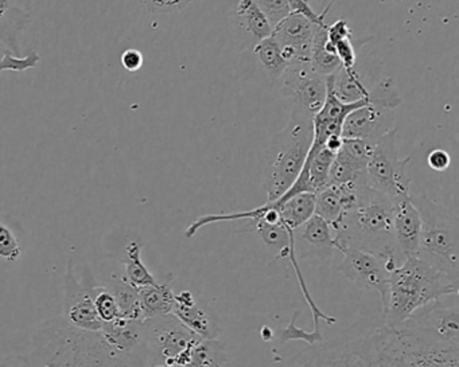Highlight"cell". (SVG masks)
<instances>
[{
    "label": "cell",
    "instance_id": "11",
    "mask_svg": "<svg viewBox=\"0 0 459 367\" xmlns=\"http://www.w3.org/2000/svg\"><path fill=\"white\" fill-rule=\"evenodd\" d=\"M65 294H64V316L68 323L88 331H100L103 320L99 318L95 307V286L93 277L76 276L74 259L69 260L65 273Z\"/></svg>",
    "mask_w": 459,
    "mask_h": 367
},
{
    "label": "cell",
    "instance_id": "40",
    "mask_svg": "<svg viewBox=\"0 0 459 367\" xmlns=\"http://www.w3.org/2000/svg\"><path fill=\"white\" fill-rule=\"evenodd\" d=\"M12 2L17 4V6L22 7V9L28 10V12H31L34 0H12Z\"/></svg>",
    "mask_w": 459,
    "mask_h": 367
},
{
    "label": "cell",
    "instance_id": "14",
    "mask_svg": "<svg viewBox=\"0 0 459 367\" xmlns=\"http://www.w3.org/2000/svg\"><path fill=\"white\" fill-rule=\"evenodd\" d=\"M392 128H394V109L369 101L346 116L341 136L376 141Z\"/></svg>",
    "mask_w": 459,
    "mask_h": 367
},
{
    "label": "cell",
    "instance_id": "15",
    "mask_svg": "<svg viewBox=\"0 0 459 367\" xmlns=\"http://www.w3.org/2000/svg\"><path fill=\"white\" fill-rule=\"evenodd\" d=\"M294 245L295 254L300 259H332L335 251L332 226L324 218L313 214L294 230Z\"/></svg>",
    "mask_w": 459,
    "mask_h": 367
},
{
    "label": "cell",
    "instance_id": "6",
    "mask_svg": "<svg viewBox=\"0 0 459 367\" xmlns=\"http://www.w3.org/2000/svg\"><path fill=\"white\" fill-rule=\"evenodd\" d=\"M421 218L419 259L459 280L458 219L448 209L427 195H411Z\"/></svg>",
    "mask_w": 459,
    "mask_h": 367
},
{
    "label": "cell",
    "instance_id": "10",
    "mask_svg": "<svg viewBox=\"0 0 459 367\" xmlns=\"http://www.w3.org/2000/svg\"><path fill=\"white\" fill-rule=\"evenodd\" d=\"M402 326L429 342L459 346L458 305L447 304L443 297L416 310Z\"/></svg>",
    "mask_w": 459,
    "mask_h": 367
},
{
    "label": "cell",
    "instance_id": "18",
    "mask_svg": "<svg viewBox=\"0 0 459 367\" xmlns=\"http://www.w3.org/2000/svg\"><path fill=\"white\" fill-rule=\"evenodd\" d=\"M30 12L13 4L12 0H0V44L4 50L15 55H22L20 38L30 26Z\"/></svg>",
    "mask_w": 459,
    "mask_h": 367
},
{
    "label": "cell",
    "instance_id": "4",
    "mask_svg": "<svg viewBox=\"0 0 459 367\" xmlns=\"http://www.w3.org/2000/svg\"><path fill=\"white\" fill-rule=\"evenodd\" d=\"M459 280L418 256L405 257L389 273L384 323L402 326L416 310L440 297L458 294Z\"/></svg>",
    "mask_w": 459,
    "mask_h": 367
},
{
    "label": "cell",
    "instance_id": "20",
    "mask_svg": "<svg viewBox=\"0 0 459 367\" xmlns=\"http://www.w3.org/2000/svg\"><path fill=\"white\" fill-rule=\"evenodd\" d=\"M310 66L314 72L327 77L342 68L340 58L327 39L326 22L319 23L314 34L313 49H311Z\"/></svg>",
    "mask_w": 459,
    "mask_h": 367
},
{
    "label": "cell",
    "instance_id": "38",
    "mask_svg": "<svg viewBox=\"0 0 459 367\" xmlns=\"http://www.w3.org/2000/svg\"><path fill=\"white\" fill-rule=\"evenodd\" d=\"M427 163H429L431 170L442 173V171H446L450 167L451 157L445 149H434V151L429 152V157H427Z\"/></svg>",
    "mask_w": 459,
    "mask_h": 367
},
{
    "label": "cell",
    "instance_id": "28",
    "mask_svg": "<svg viewBox=\"0 0 459 367\" xmlns=\"http://www.w3.org/2000/svg\"><path fill=\"white\" fill-rule=\"evenodd\" d=\"M314 214L324 218L330 226H334L343 214L342 195L340 187L327 184L316 192Z\"/></svg>",
    "mask_w": 459,
    "mask_h": 367
},
{
    "label": "cell",
    "instance_id": "9",
    "mask_svg": "<svg viewBox=\"0 0 459 367\" xmlns=\"http://www.w3.org/2000/svg\"><path fill=\"white\" fill-rule=\"evenodd\" d=\"M276 84L291 111L313 117L324 106L327 77L316 73L307 63H291Z\"/></svg>",
    "mask_w": 459,
    "mask_h": 367
},
{
    "label": "cell",
    "instance_id": "22",
    "mask_svg": "<svg viewBox=\"0 0 459 367\" xmlns=\"http://www.w3.org/2000/svg\"><path fill=\"white\" fill-rule=\"evenodd\" d=\"M333 92L343 103H354L369 96V88L365 87L361 76L356 69L340 68L335 73L327 76Z\"/></svg>",
    "mask_w": 459,
    "mask_h": 367
},
{
    "label": "cell",
    "instance_id": "5",
    "mask_svg": "<svg viewBox=\"0 0 459 367\" xmlns=\"http://www.w3.org/2000/svg\"><path fill=\"white\" fill-rule=\"evenodd\" d=\"M313 144V117L291 111L286 127L276 133L264 152L262 186L267 202L283 195L299 175Z\"/></svg>",
    "mask_w": 459,
    "mask_h": 367
},
{
    "label": "cell",
    "instance_id": "25",
    "mask_svg": "<svg viewBox=\"0 0 459 367\" xmlns=\"http://www.w3.org/2000/svg\"><path fill=\"white\" fill-rule=\"evenodd\" d=\"M334 157V152L330 151L326 147L311 144L305 167L307 170L308 181H310L311 189L314 192H319V190L327 186L329 171Z\"/></svg>",
    "mask_w": 459,
    "mask_h": 367
},
{
    "label": "cell",
    "instance_id": "36",
    "mask_svg": "<svg viewBox=\"0 0 459 367\" xmlns=\"http://www.w3.org/2000/svg\"><path fill=\"white\" fill-rule=\"evenodd\" d=\"M297 316L298 312H295L294 316H292L291 321H290L289 327L281 332V339L283 340V342L302 339L305 340V342H307L310 346L316 345V342H322L321 334H316V332H306L295 326V319H297Z\"/></svg>",
    "mask_w": 459,
    "mask_h": 367
},
{
    "label": "cell",
    "instance_id": "24",
    "mask_svg": "<svg viewBox=\"0 0 459 367\" xmlns=\"http://www.w3.org/2000/svg\"><path fill=\"white\" fill-rule=\"evenodd\" d=\"M236 14L240 18L244 30L257 41L273 36V25L255 0H238Z\"/></svg>",
    "mask_w": 459,
    "mask_h": 367
},
{
    "label": "cell",
    "instance_id": "26",
    "mask_svg": "<svg viewBox=\"0 0 459 367\" xmlns=\"http://www.w3.org/2000/svg\"><path fill=\"white\" fill-rule=\"evenodd\" d=\"M142 251H143V245H142L141 241H131L126 246V260L123 261L126 267V278L136 288L154 286L158 283L157 278L142 261Z\"/></svg>",
    "mask_w": 459,
    "mask_h": 367
},
{
    "label": "cell",
    "instance_id": "3",
    "mask_svg": "<svg viewBox=\"0 0 459 367\" xmlns=\"http://www.w3.org/2000/svg\"><path fill=\"white\" fill-rule=\"evenodd\" d=\"M29 361L39 366H126L100 331L72 326L64 318L42 321L29 340Z\"/></svg>",
    "mask_w": 459,
    "mask_h": 367
},
{
    "label": "cell",
    "instance_id": "7",
    "mask_svg": "<svg viewBox=\"0 0 459 367\" xmlns=\"http://www.w3.org/2000/svg\"><path fill=\"white\" fill-rule=\"evenodd\" d=\"M146 366H189L192 350L201 339L174 313L144 319Z\"/></svg>",
    "mask_w": 459,
    "mask_h": 367
},
{
    "label": "cell",
    "instance_id": "19",
    "mask_svg": "<svg viewBox=\"0 0 459 367\" xmlns=\"http://www.w3.org/2000/svg\"><path fill=\"white\" fill-rule=\"evenodd\" d=\"M106 286L117 299L122 318L128 319V320H144L139 289L134 286L125 275L112 273L109 283Z\"/></svg>",
    "mask_w": 459,
    "mask_h": 367
},
{
    "label": "cell",
    "instance_id": "30",
    "mask_svg": "<svg viewBox=\"0 0 459 367\" xmlns=\"http://www.w3.org/2000/svg\"><path fill=\"white\" fill-rule=\"evenodd\" d=\"M95 307L103 323L117 320L120 316L119 305L107 286H95Z\"/></svg>",
    "mask_w": 459,
    "mask_h": 367
},
{
    "label": "cell",
    "instance_id": "17",
    "mask_svg": "<svg viewBox=\"0 0 459 367\" xmlns=\"http://www.w3.org/2000/svg\"><path fill=\"white\" fill-rule=\"evenodd\" d=\"M190 331L203 339H217L221 327L213 311L201 307L192 292L184 291L176 294V304L173 312Z\"/></svg>",
    "mask_w": 459,
    "mask_h": 367
},
{
    "label": "cell",
    "instance_id": "39",
    "mask_svg": "<svg viewBox=\"0 0 459 367\" xmlns=\"http://www.w3.org/2000/svg\"><path fill=\"white\" fill-rule=\"evenodd\" d=\"M120 64L128 72L141 71L143 66V55L136 49H127L120 55Z\"/></svg>",
    "mask_w": 459,
    "mask_h": 367
},
{
    "label": "cell",
    "instance_id": "31",
    "mask_svg": "<svg viewBox=\"0 0 459 367\" xmlns=\"http://www.w3.org/2000/svg\"><path fill=\"white\" fill-rule=\"evenodd\" d=\"M41 57L39 53L30 50L25 57L15 55L13 53L4 50V57L0 58V72H25L29 69L36 68L39 65Z\"/></svg>",
    "mask_w": 459,
    "mask_h": 367
},
{
    "label": "cell",
    "instance_id": "23",
    "mask_svg": "<svg viewBox=\"0 0 459 367\" xmlns=\"http://www.w3.org/2000/svg\"><path fill=\"white\" fill-rule=\"evenodd\" d=\"M270 203L275 206L284 225L295 230L313 216L314 208H316V192H300L284 201L281 205Z\"/></svg>",
    "mask_w": 459,
    "mask_h": 367
},
{
    "label": "cell",
    "instance_id": "8",
    "mask_svg": "<svg viewBox=\"0 0 459 367\" xmlns=\"http://www.w3.org/2000/svg\"><path fill=\"white\" fill-rule=\"evenodd\" d=\"M397 128L381 136L375 141L372 154L367 163L368 184L394 201L410 195L411 179L407 175V166L411 157L402 159L396 146Z\"/></svg>",
    "mask_w": 459,
    "mask_h": 367
},
{
    "label": "cell",
    "instance_id": "13",
    "mask_svg": "<svg viewBox=\"0 0 459 367\" xmlns=\"http://www.w3.org/2000/svg\"><path fill=\"white\" fill-rule=\"evenodd\" d=\"M316 25L306 15L291 12L273 28V37L289 64L310 63Z\"/></svg>",
    "mask_w": 459,
    "mask_h": 367
},
{
    "label": "cell",
    "instance_id": "34",
    "mask_svg": "<svg viewBox=\"0 0 459 367\" xmlns=\"http://www.w3.org/2000/svg\"><path fill=\"white\" fill-rule=\"evenodd\" d=\"M141 4L152 14H174L186 9L192 0H141Z\"/></svg>",
    "mask_w": 459,
    "mask_h": 367
},
{
    "label": "cell",
    "instance_id": "35",
    "mask_svg": "<svg viewBox=\"0 0 459 367\" xmlns=\"http://www.w3.org/2000/svg\"><path fill=\"white\" fill-rule=\"evenodd\" d=\"M330 45L334 49L335 55L340 58L342 68L353 69L356 66V49H354V45L351 44V37H343V38H340L334 44Z\"/></svg>",
    "mask_w": 459,
    "mask_h": 367
},
{
    "label": "cell",
    "instance_id": "37",
    "mask_svg": "<svg viewBox=\"0 0 459 367\" xmlns=\"http://www.w3.org/2000/svg\"><path fill=\"white\" fill-rule=\"evenodd\" d=\"M333 2H334V0L330 2L329 6H327L321 14H316V13L314 12L313 7H311V0H289L290 9H291V12L306 15V17L310 18V20L316 23L325 22V18H326V14L329 13Z\"/></svg>",
    "mask_w": 459,
    "mask_h": 367
},
{
    "label": "cell",
    "instance_id": "2",
    "mask_svg": "<svg viewBox=\"0 0 459 367\" xmlns=\"http://www.w3.org/2000/svg\"><path fill=\"white\" fill-rule=\"evenodd\" d=\"M335 243L370 252L383 260L391 272L404 257L394 235V202L364 182L357 192L356 203L332 227Z\"/></svg>",
    "mask_w": 459,
    "mask_h": 367
},
{
    "label": "cell",
    "instance_id": "16",
    "mask_svg": "<svg viewBox=\"0 0 459 367\" xmlns=\"http://www.w3.org/2000/svg\"><path fill=\"white\" fill-rule=\"evenodd\" d=\"M421 218L418 208L407 197L394 201V235L403 257L415 256L420 243Z\"/></svg>",
    "mask_w": 459,
    "mask_h": 367
},
{
    "label": "cell",
    "instance_id": "1",
    "mask_svg": "<svg viewBox=\"0 0 459 367\" xmlns=\"http://www.w3.org/2000/svg\"><path fill=\"white\" fill-rule=\"evenodd\" d=\"M294 366H459V346L429 342L403 326L384 324L370 334L333 340L297 354Z\"/></svg>",
    "mask_w": 459,
    "mask_h": 367
},
{
    "label": "cell",
    "instance_id": "41",
    "mask_svg": "<svg viewBox=\"0 0 459 367\" xmlns=\"http://www.w3.org/2000/svg\"><path fill=\"white\" fill-rule=\"evenodd\" d=\"M262 337L263 339L270 340L273 339V331H271L270 327H264V329H262Z\"/></svg>",
    "mask_w": 459,
    "mask_h": 367
},
{
    "label": "cell",
    "instance_id": "27",
    "mask_svg": "<svg viewBox=\"0 0 459 367\" xmlns=\"http://www.w3.org/2000/svg\"><path fill=\"white\" fill-rule=\"evenodd\" d=\"M255 55L267 72L271 81L278 82L283 72L289 66V61L281 55V47L273 36L257 42L254 47Z\"/></svg>",
    "mask_w": 459,
    "mask_h": 367
},
{
    "label": "cell",
    "instance_id": "12",
    "mask_svg": "<svg viewBox=\"0 0 459 367\" xmlns=\"http://www.w3.org/2000/svg\"><path fill=\"white\" fill-rule=\"evenodd\" d=\"M335 249L342 253L343 259L338 270L351 283L361 288L377 292L384 305L388 294L389 270L380 257L370 252L354 246L335 243Z\"/></svg>",
    "mask_w": 459,
    "mask_h": 367
},
{
    "label": "cell",
    "instance_id": "33",
    "mask_svg": "<svg viewBox=\"0 0 459 367\" xmlns=\"http://www.w3.org/2000/svg\"><path fill=\"white\" fill-rule=\"evenodd\" d=\"M257 6L264 13L273 28L291 13L289 0H255Z\"/></svg>",
    "mask_w": 459,
    "mask_h": 367
},
{
    "label": "cell",
    "instance_id": "32",
    "mask_svg": "<svg viewBox=\"0 0 459 367\" xmlns=\"http://www.w3.org/2000/svg\"><path fill=\"white\" fill-rule=\"evenodd\" d=\"M22 246L17 235L6 225L0 222V259L10 262H17L22 257Z\"/></svg>",
    "mask_w": 459,
    "mask_h": 367
},
{
    "label": "cell",
    "instance_id": "21",
    "mask_svg": "<svg viewBox=\"0 0 459 367\" xmlns=\"http://www.w3.org/2000/svg\"><path fill=\"white\" fill-rule=\"evenodd\" d=\"M138 289L144 319L173 312L176 294L169 281L165 284L157 283L154 286H142Z\"/></svg>",
    "mask_w": 459,
    "mask_h": 367
},
{
    "label": "cell",
    "instance_id": "29",
    "mask_svg": "<svg viewBox=\"0 0 459 367\" xmlns=\"http://www.w3.org/2000/svg\"><path fill=\"white\" fill-rule=\"evenodd\" d=\"M228 362V353L216 339L198 340L193 347L189 366H224Z\"/></svg>",
    "mask_w": 459,
    "mask_h": 367
}]
</instances>
